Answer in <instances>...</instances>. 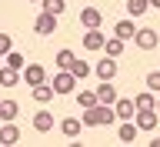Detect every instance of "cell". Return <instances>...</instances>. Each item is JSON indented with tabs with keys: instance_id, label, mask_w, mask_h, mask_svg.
<instances>
[{
	"instance_id": "obj_27",
	"label": "cell",
	"mask_w": 160,
	"mask_h": 147,
	"mask_svg": "<svg viewBox=\"0 0 160 147\" xmlns=\"http://www.w3.org/2000/svg\"><path fill=\"white\" fill-rule=\"evenodd\" d=\"M70 74H73L77 80H83V77L90 74V64H83V60H73V64H70Z\"/></svg>"
},
{
	"instance_id": "obj_7",
	"label": "cell",
	"mask_w": 160,
	"mask_h": 147,
	"mask_svg": "<svg viewBox=\"0 0 160 147\" xmlns=\"http://www.w3.org/2000/svg\"><path fill=\"white\" fill-rule=\"evenodd\" d=\"M93 70H97V77H100V80H113V77H117V57L100 60V64H97Z\"/></svg>"
},
{
	"instance_id": "obj_4",
	"label": "cell",
	"mask_w": 160,
	"mask_h": 147,
	"mask_svg": "<svg viewBox=\"0 0 160 147\" xmlns=\"http://www.w3.org/2000/svg\"><path fill=\"white\" fill-rule=\"evenodd\" d=\"M113 110H117V120H133V117H137V104L127 100V97H117Z\"/></svg>"
},
{
	"instance_id": "obj_28",
	"label": "cell",
	"mask_w": 160,
	"mask_h": 147,
	"mask_svg": "<svg viewBox=\"0 0 160 147\" xmlns=\"http://www.w3.org/2000/svg\"><path fill=\"white\" fill-rule=\"evenodd\" d=\"M147 90L160 94V70H150V74H147Z\"/></svg>"
},
{
	"instance_id": "obj_14",
	"label": "cell",
	"mask_w": 160,
	"mask_h": 147,
	"mask_svg": "<svg viewBox=\"0 0 160 147\" xmlns=\"http://www.w3.org/2000/svg\"><path fill=\"white\" fill-rule=\"evenodd\" d=\"M137 124H133V120H123V124H120V130H117V137L123 140V144H133V140H137Z\"/></svg>"
},
{
	"instance_id": "obj_25",
	"label": "cell",
	"mask_w": 160,
	"mask_h": 147,
	"mask_svg": "<svg viewBox=\"0 0 160 147\" xmlns=\"http://www.w3.org/2000/svg\"><path fill=\"white\" fill-rule=\"evenodd\" d=\"M40 10H43V13H53V17H60V13H63V0H43V3H40Z\"/></svg>"
},
{
	"instance_id": "obj_18",
	"label": "cell",
	"mask_w": 160,
	"mask_h": 147,
	"mask_svg": "<svg viewBox=\"0 0 160 147\" xmlns=\"http://www.w3.org/2000/svg\"><path fill=\"white\" fill-rule=\"evenodd\" d=\"M150 10V0H127V13L130 17H143Z\"/></svg>"
},
{
	"instance_id": "obj_12",
	"label": "cell",
	"mask_w": 160,
	"mask_h": 147,
	"mask_svg": "<svg viewBox=\"0 0 160 147\" xmlns=\"http://www.w3.org/2000/svg\"><path fill=\"white\" fill-rule=\"evenodd\" d=\"M113 37H120V40H133V37H137L133 20H120V24H113Z\"/></svg>"
},
{
	"instance_id": "obj_31",
	"label": "cell",
	"mask_w": 160,
	"mask_h": 147,
	"mask_svg": "<svg viewBox=\"0 0 160 147\" xmlns=\"http://www.w3.org/2000/svg\"><path fill=\"white\" fill-rule=\"evenodd\" d=\"M33 3H43V0H33Z\"/></svg>"
},
{
	"instance_id": "obj_10",
	"label": "cell",
	"mask_w": 160,
	"mask_h": 147,
	"mask_svg": "<svg viewBox=\"0 0 160 147\" xmlns=\"http://www.w3.org/2000/svg\"><path fill=\"white\" fill-rule=\"evenodd\" d=\"M133 104H137V110H157V94L153 90H140L133 97Z\"/></svg>"
},
{
	"instance_id": "obj_29",
	"label": "cell",
	"mask_w": 160,
	"mask_h": 147,
	"mask_svg": "<svg viewBox=\"0 0 160 147\" xmlns=\"http://www.w3.org/2000/svg\"><path fill=\"white\" fill-rule=\"evenodd\" d=\"M10 50H13V40H10V34H0V57H7Z\"/></svg>"
},
{
	"instance_id": "obj_16",
	"label": "cell",
	"mask_w": 160,
	"mask_h": 147,
	"mask_svg": "<svg viewBox=\"0 0 160 147\" xmlns=\"http://www.w3.org/2000/svg\"><path fill=\"white\" fill-rule=\"evenodd\" d=\"M30 94H33V100H37V104H47V100L53 97L57 90H53V84H37V87L30 90Z\"/></svg>"
},
{
	"instance_id": "obj_1",
	"label": "cell",
	"mask_w": 160,
	"mask_h": 147,
	"mask_svg": "<svg viewBox=\"0 0 160 147\" xmlns=\"http://www.w3.org/2000/svg\"><path fill=\"white\" fill-rule=\"evenodd\" d=\"M83 127H103V124H113V120H117V110L110 107V104H93V107H87L83 110Z\"/></svg>"
},
{
	"instance_id": "obj_8",
	"label": "cell",
	"mask_w": 160,
	"mask_h": 147,
	"mask_svg": "<svg viewBox=\"0 0 160 147\" xmlns=\"http://www.w3.org/2000/svg\"><path fill=\"white\" fill-rule=\"evenodd\" d=\"M133 124H137L140 130H153V127H157V110H137Z\"/></svg>"
},
{
	"instance_id": "obj_23",
	"label": "cell",
	"mask_w": 160,
	"mask_h": 147,
	"mask_svg": "<svg viewBox=\"0 0 160 147\" xmlns=\"http://www.w3.org/2000/svg\"><path fill=\"white\" fill-rule=\"evenodd\" d=\"M123 44H127V40H120V37H107V44H103V47H107V57H120V54H123Z\"/></svg>"
},
{
	"instance_id": "obj_21",
	"label": "cell",
	"mask_w": 160,
	"mask_h": 147,
	"mask_svg": "<svg viewBox=\"0 0 160 147\" xmlns=\"http://www.w3.org/2000/svg\"><path fill=\"white\" fill-rule=\"evenodd\" d=\"M17 100H0V120H13L17 117Z\"/></svg>"
},
{
	"instance_id": "obj_15",
	"label": "cell",
	"mask_w": 160,
	"mask_h": 147,
	"mask_svg": "<svg viewBox=\"0 0 160 147\" xmlns=\"http://www.w3.org/2000/svg\"><path fill=\"white\" fill-rule=\"evenodd\" d=\"M97 100H100V104H110V107L117 104V90L110 87V80H103V84L97 87Z\"/></svg>"
},
{
	"instance_id": "obj_26",
	"label": "cell",
	"mask_w": 160,
	"mask_h": 147,
	"mask_svg": "<svg viewBox=\"0 0 160 147\" xmlns=\"http://www.w3.org/2000/svg\"><path fill=\"white\" fill-rule=\"evenodd\" d=\"M3 60H7V67H13V70H23V67H27V57H23V54H17V50H10Z\"/></svg>"
},
{
	"instance_id": "obj_20",
	"label": "cell",
	"mask_w": 160,
	"mask_h": 147,
	"mask_svg": "<svg viewBox=\"0 0 160 147\" xmlns=\"http://www.w3.org/2000/svg\"><path fill=\"white\" fill-rule=\"evenodd\" d=\"M73 60H77V57H73V50H67V47H63V50H57L53 64H57L60 70H70V64H73Z\"/></svg>"
},
{
	"instance_id": "obj_13",
	"label": "cell",
	"mask_w": 160,
	"mask_h": 147,
	"mask_svg": "<svg viewBox=\"0 0 160 147\" xmlns=\"http://www.w3.org/2000/svg\"><path fill=\"white\" fill-rule=\"evenodd\" d=\"M33 130H40V134L53 130V114H50V110H40V114H33Z\"/></svg>"
},
{
	"instance_id": "obj_9",
	"label": "cell",
	"mask_w": 160,
	"mask_h": 147,
	"mask_svg": "<svg viewBox=\"0 0 160 147\" xmlns=\"http://www.w3.org/2000/svg\"><path fill=\"white\" fill-rule=\"evenodd\" d=\"M33 30H37V34H57V17H53V13H40Z\"/></svg>"
},
{
	"instance_id": "obj_6",
	"label": "cell",
	"mask_w": 160,
	"mask_h": 147,
	"mask_svg": "<svg viewBox=\"0 0 160 147\" xmlns=\"http://www.w3.org/2000/svg\"><path fill=\"white\" fill-rule=\"evenodd\" d=\"M100 20H103V13H100L97 7H83V10H80V24H83L87 30H97Z\"/></svg>"
},
{
	"instance_id": "obj_17",
	"label": "cell",
	"mask_w": 160,
	"mask_h": 147,
	"mask_svg": "<svg viewBox=\"0 0 160 147\" xmlns=\"http://www.w3.org/2000/svg\"><path fill=\"white\" fill-rule=\"evenodd\" d=\"M17 140H20V130L13 127V124H7V127H0V144H3V147L17 144Z\"/></svg>"
},
{
	"instance_id": "obj_22",
	"label": "cell",
	"mask_w": 160,
	"mask_h": 147,
	"mask_svg": "<svg viewBox=\"0 0 160 147\" xmlns=\"http://www.w3.org/2000/svg\"><path fill=\"white\" fill-rule=\"evenodd\" d=\"M20 80V70H13V67H0V84L3 87H13Z\"/></svg>"
},
{
	"instance_id": "obj_3",
	"label": "cell",
	"mask_w": 160,
	"mask_h": 147,
	"mask_svg": "<svg viewBox=\"0 0 160 147\" xmlns=\"http://www.w3.org/2000/svg\"><path fill=\"white\" fill-rule=\"evenodd\" d=\"M23 80H27V87L47 84V70L40 67V64H27V67H23Z\"/></svg>"
},
{
	"instance_id": "obj_32",
	"label": "cell",
	"mask_w": 160,
	"mask_h": 147,
	"mask_svg": "<svg viewBox=\"0 0 160 147\" xmlns=\"http://www.w3.org/2000/svg\"><path fill=\"white\" fill-rule=\"evenodd\" d=\"M157 114H160V104H157Z\"/></svg>"
},
{
	"instance_id": "obj_11",
	"label": "cell",
	"mask_w": 160,
	"mask_h": 147,
	"mask_svg": "<svg viewBox=\"0 0 160 147\" xmlns=\"http://www.w3.org/2000/svg\"><path fill=\"white\" fill-rule=\"evenodd\" d=\"M103 44H107V37L100 34V27L83 34V47H87V50H103Z\"/></svg>"
},
{
	"instance_id": "obj_24",
	"label": "cell",
	"mask_w": 160,
	"mask_h": 147,
	"mask_svg": "<svg viewBox=\"0 0 160 147\" xmlns=\"http://www.w3.org/2000/svg\"><path fill=\"white\" fill-rule=\"evenodd\" d=\"M77 104H80L83 110L93 107V104H100V100H97V90H80V94H77Z\"/></svg>"
},
{
	"instance_id": "obj_30",
	"label": "cell",
	"mask_w": 160,
	"mask_h": 147,
	"mask_svg": "<svg viewBox=\"0 0 160 147\" xmlns=\"http://www.w3.org/2000/svg\"><path fill=\"white\" fill-rule=\"evenodd\" d=\"M150 7H157V10H160V0H150Z\"/></svg>"
},
{
	"instance_id": "obj_5",
	"label": "cell",
	"mask_w": 160,
	"mask_h": 147,
	"mask_svg": "<svg viewBox=\"0 0 160 147\" xmlns=\"http://www.w3.org/2000/svg\"><path fill=\"white\" fill-rule=\"evenodd\" d=\"M133 44H137L140 50H153V47H157V30H150V27L137 30V37H133Z\"/></svg>"
},
{
	"instance_id": "obj_2",
	"label": "cell",
	"mask_w": 160,
	"mask_h": 147,
	"mask_svg": "<svg viewBox=\"0 0 160 147\" xmlns=\"http://www.w3.org/2000/svg\"><path fill=\"white\" fill-rule=\"evenodd\" d=\"M80 80L73 77V74H70V70H60L57 77H53V90H57V94H73V87H77Z\"/></svg>"
},
{
	"instance_id": "obj_19",
	"label": "cell",
	"mask_w": 160,
	"mask_h": 147,
	"mask_svg": "<svg viewBox=\"0 0 160 147\" xmlns=\"http://www.w3.org/2000/svg\"><path fill=\"white\" fill-rule=\"evenodd\" d=\"M80 124H83V120H77V117H67L63 124H60L63 137H80Z\"/></svg>"
}]
</instances>
